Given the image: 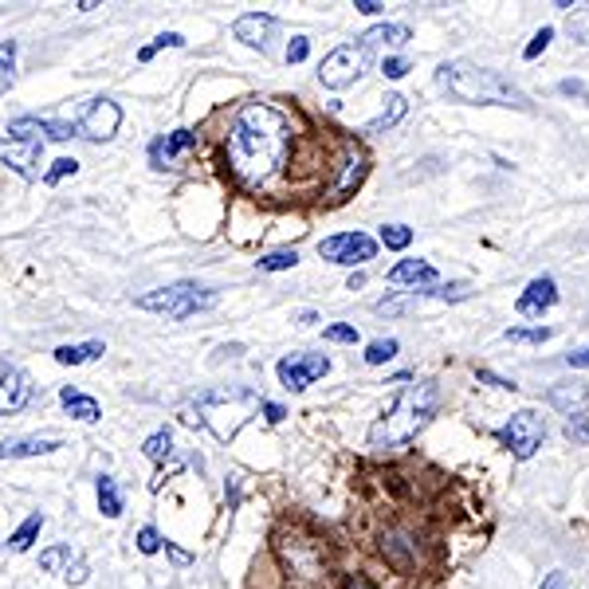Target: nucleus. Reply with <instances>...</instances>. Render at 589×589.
<instances>
[{
	"label": "nucleus",
	"mask_w": 589,
	"mask_h": 589,
	"mask_svg": "<svg viewBox=\"0 0 589 589\" xmlns=\"http://www.w3.org/2000/svg\"><path fill=\"white\" fill-rule=\"evenodd\" d=\"M291 149V118L267 103H244L228 122L225 157L232 177L244 189L267 185Z\"/></svg>",
	"instance_id": "nucleus-1"
},
{
	"label": "nucleus",
	"mask_w": 589,
	"mask_h": 589,
	"mask_svg": "<svg viewBox=\"0 0 589 589\" xmlns=\"http://www.w3.org/2000/svg\"><path fill=\"white\" fill-rule=\"evenodd\" d=\"M436 83L448 98L456 103H468V107H515V110H530V98L522 95L507 75L491 68H480V63H468V59H448L436 71Z\"/></svg>",
	"instance_id": "nucleus-2"
},
{
	"label": "nucleus",
	"mask_w": 589,
	"mask_h": 589,
	"mask_svg": "<svg viewBox=\"0 0 589 589\" xmlns=\"http://www.w3.org/2000/svg\"><path fill=\"white\" fill-rule=\"evenodd\" d=\"M436 405H441L436 382L405 385V389L397 393V401L382 412V421L370 429V444L373 448H397V444H409L412 436L436 417Z\"/></svg>",
	"instance_id": "nucleus-3"
},
{
	"label": "nucleus",
	"mask_w": 589,
	"mask_h": 589,
	"mask_svg": "<svg viewBox=\"0 0 589 589\" xmlns=\"http://www.w3.org/2000/svg\"><path fill=\"white\" fill-rule=\"evenodd\" d=\"M137 306H142V311H154V314H166V318H173V323H185V318H193V314L213 311L216 291L196 287V284H173V287H157V291L142 294Z\"/></svg>",
	"instance_id": "nucleus-4"
},
{
	"label": "nucleus",
	"mask_w": 589,
	"mask_h": 589,
	"mask_svg": "<svg viewBox=\"0 0 589 589\" xmlns=\"http://www.w3.org/2000/svg\"><path fill=\"white\" fill-rule=\"evenodd\" d=\"M495 436H500V444L515 460H530L542 448V441H546V421L534 409H519Z\"/></svg>",
	"instance_id": "nucleus-5"
},
{
	"label": "nucleus",
	"mask_w": 589,
	"mask_h": 589,
	"mask_svg": "<svg viewBox=\"0 0 589 589\" xmlns=\"http://www.w3.org/2000/svg\"><path fill=\"white\" fill-rule=\"evenodd\" d=\"M365 68H370V51H365L362 44H342V48H334L330 56L318 63V83L330 91H342L350 87V83H358V79L365 75Z\"/></svg>",
	"instance_id": "nucleus-6"
},
{
	"label": "nucleus",
	"mask_w": 589,
	"mask_h": 589,
	"mask_svg": "<svg viewBox=\"0 0 589 589\" xmlns=\"http://www.w3.org/2000/svg\"><path fill=\"white\" fill-rule=\"evenodd\" d=\"M275 373H279L284 389L303 393V389H311L318 377L330 373V358H326V353H287L284 362L275 365Z\"/></svg>",
	"instance_id": "nucleus-7"
},
{
	"label": "nucleus",
	"mask_w": 589,
	"mask_h": 589,
	"mask_svg": "<svg viewBox=\"0 0 589 589\" xmlns=\"http://www.w3.org/2000/svg\"><path fill=\"white\" fill-rule=\"evenodd\" d=\"M118 127H122V110H118V103H110V98H91L75 122L79 134L91 137V142H110V137L118 134Z\"/></svg>",
	"instance_id": "nucleus-8"
},
{
	"label": "nucleus",
	"mask_w": 589,
	"mask_h": 589,
	"mask_svg": "<svg viewBox=\"0 0 589 589\" xmlns=\"http://www.w3.org/2000/svg\"><path fill=\"white\" fill-rule=\"evenodd\" d=\"M373 252H377V240L365 232H338L330 236V240H323L318 244V255L323 260H330V264H365V260H373Z\"/></svg>",
	"instance_id": "nucleus-9"
},
{
	"label": "nucleus",
	"mask_w": 589,
	"mask_h": 589,
	"mask_svg": "<svg viewBox=\"0 0 589 589\" xmlns=\"http://www.w3.org/2000/svg\"><path fill=\"white\" fill-rule=\"evenodd\" d=\"M39 157H44V142L39 137H0V161L20 173L24 181H36L39 177Z\"/></svg>",
	"instance_id": "nucleus-10"
},
{
	"label": "nucleus",
	"mask_w": 589,
	"mask_h": 589,
	"mask_svg": "<svg viewBox=\"0 0 589 589\" xmlns=\"http://www.w3.org/2000/svg\"><path fill=\"white\" fill-rule=\"evenodd\" d=\"M196 149V134L193 130H173V134H161L149 146V161H154V169H181L193 157Z\"/></svg>",
	"instance_id": "nucleus-11"
},
{
	"label": "nucleus",
	"mask_w": 589,
	"mask_h": 589,
	"mask_svg": "<svg viewBox=\"0 0 589 589\" xmlns=\"http://www.w3.org/2000/svg\"><path fill=\"white\" fill-rule=\"evenodd\" d=\"M365 169H370V157H365L362 146H346V157H342V169H338V181L330 185V201H346L353 189L365 181Z\"/></svg>",
	"instance_id": "nucleus-12"
},
{
	"label": "nucleus",
	"mask_w": 589,
	"mask_h": 589,
	"mask_svg": "<svg viewBox=\"0 0 589 589\" xmlns=\"http://www.w3.org/2000/svg\"><path fill=\"white\" fill-rule=\"evenodd\" d=\"M558 303V284H554V275H539V279H530L527 291L519 294V314H527V318H542V314L550 311V306Z\"/></svg>",
	"instance_id": "nucleus-13"
},
{
	"label": "nucleus",
	"mask_w": 589,
	"mask_h": 589,
	"mask_svg": "<svg viewBox=\"0 0 589 589\" xmlns=\"http://www.w3.org/2000/svg\"><path fill=\"white\" fill-rule=\"evenodd\" d=\"M546 405L550 409H558L562 417H586V409H589V385H581V382H558V385H550V393H546Z\"/></svg>",
	"instance_id": "nucleus-14"
},
{
	"label": "nucleus",
	"mask_w": 589,
	"mask_h": 589,
	"mask_svg": "<svg viewBox=\"0 0 589 589\" xmlns=\"http://www.w3.org/2000/svg\"><path fill=\"white\" fill-rule=\"evenodd\" d=\"M32 401V385L24 370H0V417H12Z\"/></svg>",
	"instance_id": "nucleus-15"
},
{
	"label": "nucleus",
	"mask_w": 589,
	"mask_h": 589,
	"mask_svg": "<svg viewBox=\"0 0 589 589\" xmlns=\"http://www.w3.org/2000/svg\"><path fill=\"white\" fill-rule=\"evenodd\" d=\"M385 279H389L393 287H412V291H417V287L436 284V267H432L429 260H401Z\"/></svg>",
	"instance_id": "nucleus-16"
},
{
	"label": "nucleus",
	"mask_w": 589,
	"mask_h": 589,
	"mask_svg": "<svg viewBox=\"0 0 589 589\" xmlns=\"http://www.w3.org/2000/svg\"><path fill=\"white\" fill-rule=\"evenodd\" d=\"M275 28V16H267V12H248V16H240L232 24L236 39L240 44H248V48H267V36H272Z\"/></svg>",
	"instance_id": "nucleus-17"
},
{
	"label": "nucleus",
	"mask_w": 589,
	"mask_h": 589,
	"mask_svg": "<svg viewBox=\"0 0 589 589\" xmlns=\"http://www.w3.org/2000/svg\"><path fill=\"white\" fill-rule=\"evenodd\" d=\"M56 448H63L59 436H24V441L0 444V460H28V456H48Z\"/></svg>",
	"instance_id": "nucleus-18"
},
{
	"label": "nucleus",
	"mask_w": 589,
	"mask_h": 589,
	"mask_svg": "<svg viewBox=\"0 0 589 589\" xmlns=\"http://www.w3.org/2000/svg\"><path fill=\"white\" fill-rule=\"evenodd\" d=\"M59 401H63V409L75 417V421H83V424H95L98 417H103V409H98V401L95 397H87V393H79V389H63L59 393Z\"/></svg>",
	"instance_id": "nucleus-19"
},
{
	"label": "nucleus",
	"mask_w": 589,
	"mask_h": 589,
	"mask_svg": "<svg viewBox=\"0 0 589 589\" xmlns=\"http://www.w3.org/2000/svg\"><path fill=\"white\" fill-rule=\"evenodd\" d=\"M405 110H409V103H405L401 95H389V98H385L382 115L370 118V122H365V127H362V134H382V130L397 127V122H401V118H405Z\"/></svg>",
	"instance_id": "nucleus-20"
},
{
	"label": "nucleus",
	"mask_w": 589,
	"mask_h": 589,
	"mask_svg": "<svg viewBox=\"0 0 589 589\" xmlns=\"http://www.w3.org/2000/svg\"><path fill=\"white\" fill-rule=\"evenodd\" d=\"M107 353V346L98 342H79V346H59L56 350V362L59 365H83V362H95V358H103Z\"/></svg>",
	"instance_id": "nucleus-21"
},
{
	"label": "nucleus",
	"mask_w": 589,
	"mask_h": 589,
	"mask_svg": "<svg viewBox=\"0 0 589 589\" xmlns=\"http://www.w3.org/2000/svg\"><path fill=\"white\" fill-rule=\"evenodd\" d=\"M412 32L405 28V24H377V28H370L362 36V48H373V44H389V48H401V44H409Z\"/></svg>",
	"instance_id": "nucleus-22"
},
{
	"label": "nucleus",
	"mask_w": 589,
	"mask_h": 589,
	"mask_svg": "<svg viewBox=\"0 0 589 589\" xmlns=\"http://www.w3.org/2000/svg\"><path fill=\"white\" fill-rule=\"evenodd\" d=\"M95 491H98V510H103L107 519H118V515H122V491H118V483L110 480V476H98Z\"/></svg>",
	"instance_id": "nucleus-23"
},
{
	"label": "nucleus",
	"mask_w": 589,
	"mask_h": 589,
	"mask_svg": "<svg viewBox=\"0 0 589 589\" xmlns=\"http://www.w3.org/2000/svg\"><path fill=\"white\" fill-rule=\"evenodd\" d=\"M39 527H44V515H39V510H36V515H28V519L20 522V530H16V534H12V539H9V546L16 550V554H24V550H28L32 542H36Z\"/></svg>",
	"instance_id": "nucleus-24"
},
{
	"label": "nucleus",
	"mask_w": 589,
	"mask_h": 589,
	"mask_svg": "<svg viewBox=\"0 0 589 589\" xmlns=\"http://www.w3.org/2000/svg\"><path fill=\"white\" fill-rule=\"evenodd\" d=\"M39 566L48 569V574H68V569H71V546H68V542H59V546L44 550V554H39Z\"/></svg>",
	"instance_id": "nucleus-25"
},
{
	"label": "nucleus",
	"mask_w": 589,
	"mask_h": 589,
	"mask_svg": "<svg viewBox=\"0 0 589 589\" xmlns=\"http://www.w3.org/2000/svg\"><path fill=\"white\" fill-rule=\"evenodd\" d=\"M397 350H401L397 338H373V342L365 346V362L382 365V362H389V358H397Z\"/></svg>",
	"instance_id": "nucleus-26"
},
{
	"label": "nucleus",
	"mask_w": 589,
	"mask_h": 589,
	"mask_svg": "<svg viewBox=\"0 0 589 589\" xmlns=\"http://www.w3.org/2000/svg\"><path fill=\"white\" fill-rule=\"evenodd\" d=\"M294 264H299V252H294V248H279V252L255 260L260 272H287V267H294Z\"/></svg>",
	"instance_id": "nucleus-27"
},
{
	"label": "nucleus",
	"mask_w": 589,
	"mask_h": 589,
	"mask_svg": "<svg viewBox=\"0 0 589 589\" xmlns=\"http://www.w3.org/2000/svg\"><path fill=\"white\" fill-rule=\"evenodd\" d=\"M12 71H16V39L0 44V95L12 87Z\"/></svg>",
	"instance_id": "nucleus-28"
},
{
	"label": "nucleus",
	"mask_w": 589,
	"mask_h": 589,
	"mask_svg": "<svg viewBox=\"0 0 589 589\" xmlns=\"http://www.w3.org/2000/svg\"><path fill=\"white\" fill-rule=\"evenodd\" d=\"M142 452H146V456H149V460H154V464H166V456H169V452H173V436H169L166 429L154 432V436H149V441L142 444Z\"/></svg>",
	"instance_id": "nucleus-29"
},
{
	"label": "nucleus",
	"mask_w": 589,
	"mask_h": 589,
	"mask_svg": "<svg viewBox=\"0 0 589 589\" xmlns=\"http://www.w3.org/2000/svg\"><path fill=\"white\" fill-rule=\"evenodd\" d=\"M550 334H554L550 326H510L503 338H507V342H534L539 346V342H546Z\"/></svg>",
	"instance_id": "nucleus-30"
},
{
	"label": "nucleus",
	"mask_w": 589,
	"mask_h": 589,
	"mask_svg": "<svg viewBox=\"0 0 589 589\" xmlns=\"http://www.w3.org/2000/svg\"><path fill=\"white\" fill-rule=\"evenodd\" d=\"M382 244L393 248V252H405V248L412 244V228H405V225H385V228H382Z\"/></svg>",
	"instance_id": "nucleus-31"
},
{
	"label": "nucleus",
	"mask_w": 589,
	"mask_h": 589,
	"mask_svg": "<svg viewBox=\"0 0 589 589\" xmlns=\"http://www.w3.org/2000/svg\"><path fill=\"white\" fill-rule=\"evenodd\" d=\"M39 134L51 137V142H68V137H75V122H56V118H39Z\"/></svg>",
	"instance_id": "nucleus-32"
},
{
	"label": "nucleus",
	"mask_w": 589,
	"mask_h": 589,
	"mask_svg": "<svg viewBox=\"0 0 589 589\" xmlns=\"http://www.w3.org/2000/svg\"><path fill=\"white\" fill-rule=\"evenodd\" d=\"M79 173V161L75 157H59V161H51V169L44 173V185H59L63 177H75Z\"/></svg>",
	"instance_id": "nucleus-33"
},
{
	"label": "nucleus",
	"mask_w": 589,
	"mask_h": 589,
	"mask_svg": "<svg viewBox=\"0 0 589 589\" xmlns=\"http://www.w3.org/2000/svg\"><path fill=\"white\" fill-rule=\"evenodd\" d=\"M323 338L326 342H342V346H353L362 334H358V326H350V323H334V326H326L323 330Z\"/></svg>",
	"instance_id": "nucleus-34"
},
{
	"label": "nucleus",
	"mask_w": 589,
	"mask_h": 589,
	"mask_svg": "<svg viewBox=\"0 0 589 589\" xmlns=\"http://www.w3.org/2000/svg\"><path fill=\"white\" fill-rule=\"evenodd\" d=\"M550 39H554V28H550V24H546V28L534 32V39H530L527 48H522V59H539L542 51L550 48Z\"/></svg>",
	"instance_id": "nucleus-35"
},
{
	"label": "nucleus",
	"mask_w": 589,
	"mask_h": 589,
	"mask_svg": "<svg viewBox=\"0 0 589 589\" xmlns=\"http://www.w3.org/2000/svg\"><path fill=\"white\" fill-rule=\"evenodd\" d=\"M161 546H166V539H161V534H157L154 527H142V530H137V550H142V554H157Z\"/></svg>",
	"instance_id": "nucleus-36"
},
{
	"label": "nucleus",
	"mask_w": 589,
	"mask_h": 589,
	"mask_svg": "<svg viewBox=\"0 0 589 589\" xmlns=\"http://www.w3.org/2000/svg\"><path fill=\"white\" fill-rule=\"evenodd\" d=\"M569 32L581 39V44H589V9H578L569 12Z\"/></svg>",
	"instance_id": "nucleus-37"
},
{
	"label": "nucleus",
	"mask_w": 589,
	"mask_h": 589,
	"mask_svg": "<svg viewBox=\"0 0 589 589\" xmlns=\"http://www.w3.org/2000/svg\"><path fill=\"white\" fill-rule=\"evenodd\" d=\"M566 436L574 444H589V417H574V421H566Z\"/></svg>",
	"instance_id": "nucleus-38"
},
{
	"label": "nucleus",
	"mask_w": 589,
	"mask_h": 589,
	"mask_svg": "<svg viewBox=\"0 0 589 589\" xmlns=\"http://www.w3.org/2000/svg\"><path fill=\"white\" fill-rule=\"evenodd\" d=\"M306 56H311V39H306V36H294L291 44H287V63H303Z\"/></svg>",
	"instance_id": "nucleus-39"
},
{
	"label": "nucleus",
	"mask_w": 589,
	"mask_h": 589,
	"mask_svg": "<svg viewBox=\"0 0 589 589\" xmlns=\"http://www.w3.org/2000/svg\"><path fill=\"white\" fill-rule=\"evenodd\" d=\"M382 75H385V79L409 75V59H385V63H382Z\"/></svg>",
	"instance_id": "nucleus-40"
},
{
	"label": "nucleus",
	"mask_w": 589,
	"mask_h": 589,
	"mask_svg": "<svg viewBox=\"0 0 589 589\" xmlns=\"http://www.w3.org/2000/svg\"><path fill=\"white\" fill-rule=\"evenodd\" d=\"M558 91H562V95H578L581 103H589V91H586V83H581V79H562Z\"/></svg>",
	"instance_id": "nucleus-41"
},
{
	"label": "nucleus",
	"mask_w": 589,
	"mask_h": 589,
	"mask_svg": "<svg viewBox=\"0 0 589 589\" xmlns=\"http://www.w3.org/2000/svg\"><path fill=\"white\" fill-rule=\"evenodd\" d=\"M166 554H169V562H173L177 569L193 566V554H189V550H181V546H173V542H166Z\"/></svg>",
	"instance_id": "nucleus-42"
},
{
	"label": "nucleus",
	"mask_w": 589,
	"mask_h": 589,
	"mask_svg": "<svg viewBox=\"0 0 589 589\" xmlns=\"http://www.w3.org/2000/svg\"><path fill=\"white\" fill-rule=\"evenodd\" d=\"M157 48H185V36H177V32H161V36L149 44V51H157Z\"/></svg>",
	"instance_id": "nucleus-43"
},
{
	"label": "nucleus",
	"mask_w": 589,
	"mask_h": 589,
	"mask_svg": "<svg viewBox=\"0 0 589 589\" xmlns=\"http://www.w3.org/2000/svg\"><path fill=\"white\" fill-rule=\"evenodd\" d=\"M260 409H264V417H267V421H272V424H279V421H284V417H287L284 405H275V401H264V405H260Z\"/></svg>",
	"instance_id": "nucleus-44"
},
{
	"label": "nucleus",
	"mask_w": 589,
	"mask_h": 589,
	"mask_svg": "<svg viewBox=\"0 0 589 589\" xmlns=\"http://www.w3.org/2000/svg\"><path fill=\"white\" fill-rule=\"evenodd\" d=\"M539 589H569V578H566V574H562V569H554V574H550V578L542 581Z\"/></svg>",
	"instance_id": "nucleus-45"
},
{
	"label": "nucleus",
	"mask_w": 589,
	"mask_h": 589,
	"mask_svg": "<svg viewBox=\"0 0 589 589\" xmlns=\"http://www.w3.org/2000/svg\"><path fill=\"white\" fill-rule=\"evenodd\" d=\"M480 382L495 385V389H519L515 382H503V377H495V373H488V370H480Z\"/></svg>",
	"instance_id": "nucleus-46"
},
{
	"label": "nucleus",
	"mask_w": 589,
	"mask_h": 589,
	"mask_svg": "<svg viewBox=\"0 0 589 589\" xmlns=\"http://www.w3.org/2000/svg\"><path fill=\"white\" fill-rule=\"evenodd\" d=\"M566 362L574 365V370H589V346H586V350H578V353H566Z\"/></svg>",
	"instance_id": "nucleus-47"
},
{
	"label": "nucleus",
	"mask_w": 589,
	"mask_h": 589,
	"mask_svg": "<svg viewBox=\"0 0 589 589\" xmlns=\"http://www.w3.org/2000/svg\"><path fill=\"white\" fill-rule=\"evenodd\" d=\"M353 9L362 12V16H377V12H382L385 4H377V0H358V4H353Z\"/></svg>",
	"instance_id": "nucleus-48"
},
{
	"label": "nucleus",
	"mask_w": 589,
	"mask_h": 589,
	"mask_svg": "<svg viewBox=\"0 0 589 589\" xmlns=\"http://www.w3.org/2000/svg\"><path fill=\"white\" fill-rule=\"evenodd\" d=\"M63 578H68L71 586H83V581H87V566H75V569H68V574H63Z\"/></svg>",
	"instance_id": "nucleus-49"
},
{
	"label": "nucleus",
	"mask_w": 589,
	"mask_h": 589,
	"mask_svg": "<svg viewBox=\"0 0 589 589\" xmlns=\"http://www.w3.org/2000/svg\"><path fill=\"white\" fill-rule=\"evenodd\" d=\"M346 589H373V586L365 578H350V581H346Z\"/></svg>",
	"instance_id": "nucleus-50"
},
{
	"label": "nucleus",
	"mask_w": 589,
	"mask_h": 589,
	"mask_svg": "<svg viewBox=\"0 0 589 589\" xmlns=\"http://www.w3.org/2000/svg\"><path fill=\"white\" fill-rule=\"evenodd\" d=\"M362 284H365V275H362V272H353V275H350V291H358V287H362Z\"/></svg>",
	"instance_id": "nucleus-51"
},
{
	"label": "nucleus",
	"mask_w": 589,
	"mask_h": 589,
	"mask_svg": "<svg viewBox=\"0 0 589 589\" xmlns=\"http://www.w3.org/2000/svg\"><path fill=\"white\" fill-rule=\"evenodd\" d=\"M299 323H303V326L318 323V314H314V311H303V314H299Z\"/></svg>",
	"instance_id": "nucleus-52"
}]
</instances>
